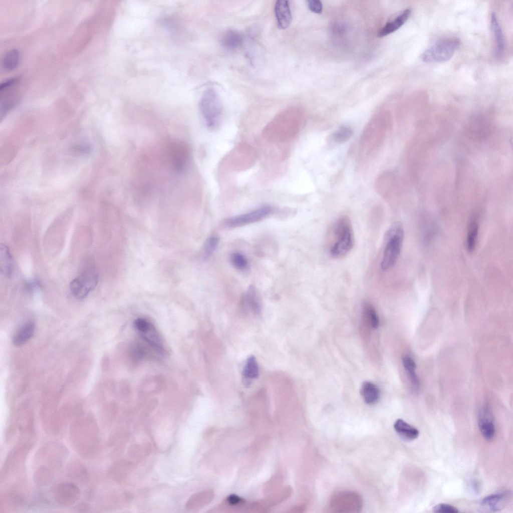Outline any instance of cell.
Segmentation results:
<instances>
[{
    "mask_svg": "<svg viewBox=\"0 0 513 513\" xmlns=\"http://www.w3.org/2000/svg\"><path fill=\"white\" fill-rule=\"evenodd\" d=\"M307 3L310 10L313 13L317 14L322 13L323 5L321 1L318 0H309L307 1Z\"/></svg>",
    "mask_w": 513,
    "mask_h": 513,
    "instance_id": "cell-30",
    "label": "cell"
},
{
    "mask_svg": "<svg viewBox=\"0 0 513 513\" xmlns=\"http://www.w3.org/2000/svg\"><path fill=\"white\" fill-rule=\"evenodd\" d=\"M360 392L365 402L369 405L376 403L380 398V391L378 388L369 381L363 383Z\"/></svg>",
    "mask_w": 513,
    "mask_h": 513,
    "instance_id": "cell-20",
    "label": "cell"
},
{
    "mask_svg": "<svg viewBox=\"0 0 513 513\" xmlns=\"http://www.w3.org/2000/svg\"><path fill=\"white\" fill-rule=\"evenodd\" d=\"M363 310L365 318L371 327L374 329L377 328L379 320L373 307L370 304H366L364 305Z\"/></svg>",
    "mask_w": 513,
    "mask_h": 513,
    "instance_id": "cell-26",
    "label": "cell"
},
{
    "mask_svg": "<svg viewBox=\"0 0 513 513\" xmlns=\"http://www.w3.org/2000/svg\"><path fill=\"white\" fill-rule=\"evenodd\" d=\"M433 511L438 513H457L458 509L451 504L440 503L433 507Z\"/></svg>",
    "mask_w": 513,
    "mask_h": 513,
    "instance_id": "cell-29",
    "label": "cell"
},
{
    "mask_svg": "<svg viewBox=\"0 0 513 513\" xmlns=\"http://www.w3.org/2000/svg\"><path fill=\"white\" fill-rule=\"evenodd\" d=\"M202 116L209 129H214L219 124L222 113V105L219 96L211 88L203 93L199 103Z\"/></svg>",
    "mask_w": 513,
    "mask_h": 513,
    "instance_id": "cell-3",
    "label": "cell"
},
{
    "mask_svg": "<svg viewBox=\"0 0 513 513\" xmlns=\"http://www.w3.org/2000/svg\"><path fill=\"white\" fill-rule=\"evenodd\" d=\"M228 500L231 504H235L240 501V498L236 496L231 495L228 497Z\"/></svg>",
    "mask_w": 513,
    "mask_h": 513,
    "instance_id": "cell-32",
    "label": "cell"
},
{
    "mask_svg": "<svg viewBox=\"0 0 513 513\" xmlns=\"http://www.w3.org/2000/svg\"><path fill=\"white\" fill-rule=\"evenodd\" d=\"M219 243L217 236H210L206 240L204 246L203 254L205 258L209 256L216 249Z\"/></svg>",
    "mask_w": 513,
    "mask_h": 513,
    "instance_id": "cell-27",
    "label": "cell"
},
{
    "mask_svg": "<svg viewBox=\"0 0 513 513\" xmlns=\"http://www.w3.org/2000/svg\"><path fill=\"white\" fill-rule=\"evenodd\" d=\"M275 14L279 28L281 29L287 28L292 21L289 2L285 0L277 1L275 5Z\"/></svg>",
    "mask_w": 513,
    "mask_h": 513,
    "instance_id": "cell-10",
    "label": "cell"
},
{
    "mask_svg": "<svg viewBox=\"0 0 513 513\" xmlns=\"http://www.w3.org/2000/svg\"><path fill=\"white\" fill-rule=\"evenodd\" d=\"M411 13V11L409 9L403 11L392 21L387 23L378 32V36L383 37L397 31L407 22Z\"/></svg>",
    "mask_w": 513,
    "mask_h": 513,
    "instance_id": "cell-11",
    "label": "cell"
},
{
    "mask_svg": "<svg viewBox=\"0 0 513 513\" xmlns=\"http://www.w3.org/2000/svg\"><path fill=\"white\" fill-rule=\"evenodd\" d=\"M478 425L485 439L490 440L493 438L495 433L494 421L492 412L487 406H484L479 410Z\"/></svg>",
    "mask_w": 513,
    "mask_h": 513,
    "instance_id": "cell-9",
    "label": "cell"
},
{
    "mask_svg": "<svg viewBox=\"0 0 513 513\" xmlns=\"http://www.w3.org/2000/svg\"><path fill=\"white\" fill-rule=\"evenodd\" d=\"M491 30L494 34L496 43V55L500 58L504 53V41L501 28L494 13H492L490 19Z\"/></svg>",
    "mask_w": 513,
    "mask_h": 513,
    "instance_id": "cell-14",
    "label": "cell"
},
{
    "mask_svg": "<svg viewBox=\"0 0 513 513\" xmlns=\"http://www.w3.org/2000/svg\"><path fill=\"white\" fill-rule=\"evenodd\" d=\"M467 485L469 491L474 494H478L481 492V484L477 479H472L469 480Z\"/></svg>",
    "mask_w": 513,
    "mask_h": 513,
    "instance_id": "cell-31",
    "label": "cell"
},
{
    "mask_svg": "<svg viewBox=\"0 0 513 513\" xmlns=\"http://www.w3.org/2000/svg\"><path fill=\"white\" fill-rule=\"evenodd\" d=\"M242 374L243 379L249 381L259 377V367L254 356H251L247 359Z\"/></svg>",
    "mask_w": 513,
    "mask_h": 513,
    "instance_id": "cell-21",
    "label": "cell"
},
{
    "mask_svg": "<svg viewBox=\"0 0 513 513\" xmlns=\"http://www.w3.org/2000/svg\"><path fill=\"white\" fill-rule=\"evenodd\" d=\"M478 231L477 222L472 221L469 224L467 237L466 248L468 251L471 252L475 247Z\"/></svg>",
    "mask_w": 513,
    "mask_h": 513,
    "instance_id": "cell-24",
    "label": "cell"
},
{
    "mask_svg": "<svg viewBox=\"0 0 513 513\" xmlns=\"http://www.w3.org/2000/svg\"><path fill=\"white\" fill-rule=\"evenodd\" d=\"M230 261L236 269L245 271L248 269V262L246 258L241 253L235 252L230 256Z\"/></svg>",
    "mask_w": 513,
    "mask_h": 513,
    "instance_id": "cell-25",
    "label": "cell"
},
{
    "mask_svg": "<svg viewBox=\"0 0 513 513\" xmlns=\"http://www.w3.org/2000/svg\"><path fill=\"white\" fill-rule=\"evenodd\" d=\"M243 41V35L240 32L231 29L225 31L221 39L222 45L229 50H235L239 48Z\"/></svg>",
    "mask_w": 513,
    "mask_h": 513,
    "instance_id": "cell-15",
    "label": "cell"
},
{
    "mask_svg": "<svg viewBox=\"0 0 513 513\" xmlns=\"http://www.w3.org/2000/svg\"><path fill=\"white\" fill-rule=\"evenodd\" d=\"M460 41L457 38L439 40L421 55V60L426 63L444 62L449 60L459 48Z\"/></svg>",
    "mask_w": 513,
    "mask_h": 513,
    "instance_id": "cell-4",
    "label": "cell"
},
{
    "mask_svg": "<svg viewBox=\"0 0 513 513\" xmlns=\"http://www.w3.org/2000/svg\"><path fill=\"white\" fill-rule=\"evenodd\" d=\"M35 330V324L33 322H28L23 325L13 337V342L15 345L20 346L28 342L33 336Z\"/></svg>",
    "mask_w": 513,
    "mask_h": 513,
    "instance_id": "cell-18",
    "label": "cell"
},
{
    "mask_svg": "<svg viewBox=\"0 0 513 513\" xmlns=\"http://www.w3.org/2000/svg\"><path fill=\"white\" fill-rule=\"evenodd\" d=\"M150 451V444H146L144 447V451L145 453L149 452Z\"/></svg>",
    "mask_w": 513,
    "mask_h": 513,
    "instance_id": "cell-33",
    "label": "cell"
},
{
    "mask_svg": "<svg viewBox=\"0 0 513 513\" xmlns=\"http://www.w3.org/2000/svg\"><path fill=\"white\" fill-rule=\"evenodd\" d=\"M394 428L397 433L403 439L412 440L419 435V431L416 427L409 424L402 419H398L394 424Z\"/></svg>",
    "mask_w": 513,
    "mask_h": 513,
    "instance_id": "cell-12",
    "label": "cell"
},
{
    "mask_svg": "<svg viewBox=\"0 0 513 513\" xmlns=\"http://www.w3.org/2000/svg\"><path fill=\"white\" fill-rule=\"evenodd\" d=\"M353 134L352 130L348 127H343L333 135V139L338 143H342L347 141Z\"/></svg>",
    "mask_w": 513,
    "mask_h": 513,
    "instance_id": "cell-28",
    "label": "cell"
},
{
    "mask_svg": "<svg viewBox=\"0 0 513 513\" xmlns=\"http://www.w3.org/2000/svg\"><path fill=\"white\" fill-rule=\"evenodd\" d=\"M403 366L407 371L412 386L417 389L419 387L420 382L415 372L416 367L414 360L408 356H404L402 359Z\"/></svg>",
    "mask_w": 513,
    "mask_h": 513,
    "instance_id": "cell-22",
    "label": "cell"
},
{
    "mask_svg": "<svg viewBox=\"0 0 513 513\" xmlns=\"http://www.w3.org/2000/svg\"><path fill=\"white\" fill-rule=\"evenodd\" d=\"M98 274L93 269H89L73 279L70 284L72 295L78 299H83L93 291L98 282Z\"/></svg>",
    "mask_w": 513,
    "mask_h": 513,
    "instance_id": "cell-5",
    "label": "cell"
},
{
    "mask_svg": "<svg viewBox=\"0 0 513 513\" xmlns=\"http://www.w3.org/2000/svg\"><path fill=\"white\" fill-rule=\"evenodd\" d=\"M14 269L13 256L9 248L5 244L0 245V271L6 277L11 276Z\"/></svg>",
    "mask_w": 513,
    "mask_h": 513,
    "instance_id": "cell-13",
    "label": "cell"
},
{
    "mask_svg": "<svg viewBox=\"0 0 513 513\" xmlns=\"http://www.w3.org/2000/svg\"><path fill=\"white\" fill-rule=\"evenodd\" d=\"M169 150L173 169L178 172L185 171L190 158V150L188 144L182 141H174L170 145Z\"/></svg>",
    "mask_w": 513,
    "mask_h": 513,
    "instance_id": "cell-7",
    "label": "cell"
},
{
    "mask_svg": "<svg viewBox=\"0 0 513 513\" xmlns=\"http://www.w3.org/2000/svg\"><path fill=\"white\" fill-rule=\"evenodd\" d=\"M212 494L209 491H202L192 495L185 504V508L188 510L198 509L207 504L211 499Z\"/></svg>",
    "mask_w": 513,
    "mask_h": 513,
    "instance_id": "cell-17",
    "label": "cell"
},
{
    "mask_svg": "<svg viewBox=\"0 0 513 513\" xmlns=\"http://www.w3.org/2000/svg\"><path fill=\"white\" fill-rule=\"evenodd\" d=\"M335 241L330 248V254L335 258L345 255L354 245L353 231L349 219L342 217L334 224L333 230Z\"/></svg>",
    "mask_w": 513,
    "mask_h": 513,
    "instance_id": "cell-2",
    "label": "cell"
},
{
    "mask_svg": "<svg viewBox=\"0 0 513 513\" xmlns=\"http://www.w3.org/2000/svg\"><path fill=\"white\" fill-rule=\"evenodd\" d=\"M511 497L508 490L492 493L483 497L480 501L481 506L488 511L495 512L501 510L507 504Z\"/></svg>",
    "mask_w": 513,
    "mask_h": 513,
    "instance_id": "cell-8",
    "label": "cell"
},
{
    "mask_svg": "<svg viewBox=\"0 0 513 513\" xmlns=\"http://www.w3.org/2000/svg\"><path fill=\"white\" fill-rule=\"evenodd\" d=\"M139 334L141 337L154 350L161 353L164 352L159 334L152 325L147 329L139 333Z\"/></svg>",
    "mask_w": 513,
    "mask_h": 513,
    "instance_id": "cell-16",
    "label": "cell"
},
{
    "mask_svg": "<svg viewBox=\"0 0 513 513\" xmlns=\"http://www.w3.org/2000/svg\"><path fill=\"white\" fill-rule=\"evenodd\" d=\"M243 303L246 307L252 313L259 314L261 310V305L255 288L250 286L243 298Z\"/></svg>",
    "mask_w": 513,
    "mask_h": 513,
    "instance_id": "cell-19",
    "label": "cell"
},
{
    "mask_svg": "<svg viewBox=\"0 0 513 513\" xmlns=\"http://www.w3.org/2000/svg\"><path fill=\"white\" fill-rule=\"evenodd\" d=\"M20 53L17 49H12L8 51L4 56L2 60V67L6 71H11L15 69L19 64Z\"/></svg>",
    "mask_w": 513,
    "mask_h": 513,
    "instance_id": "cell-23",
    "label": "cell"
},
{
    "mask_svg": "<svg viewBox=\"0 0 513 513\" xmlns=\"http://www.w3.org/2000/svg\"><path fill=\"white\" fill-rule=\"evenodd\" d=\"M273 210L270 205H263L247 213L229 217L225 220V224L232 228L251 224L264 219L271 214Z\"/></svg>",
    "mask_w": 513,
    "mask_h": 513,
    "instance_id": "cell-6",
    "label": "cell"
},
{
    "mask_svg": "<svg viewBox=\"0 0 513 513\" xmlns=\"http://www.w3.org/2000/svg\"><path fill=\"white\" fill-rule=\"evenodd\" d=\"M403 238V228L399 223H394L387 230L386 243L380 265L382 270L390 269L396 263L401 252Z\"/></svg>",
    "mask_w": 513,
    "mask_h": 513,
    "instance_id": "cell-1",
    "label": "cell"
}]
</instances>
